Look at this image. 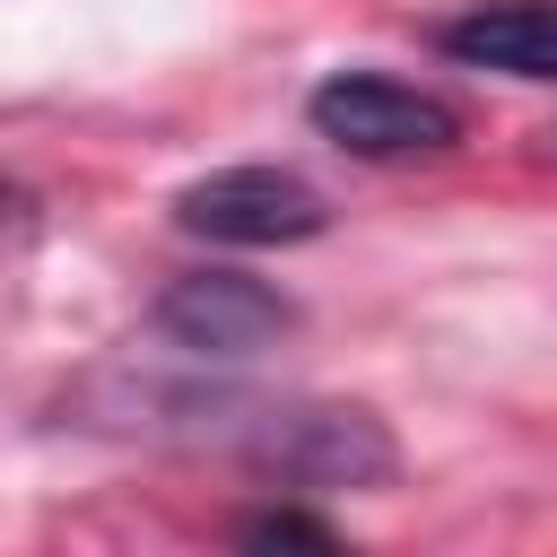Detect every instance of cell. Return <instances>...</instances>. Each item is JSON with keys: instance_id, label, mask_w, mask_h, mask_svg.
I'll use <instances>...</instances> for the list:
<instances>
[{"instance_id": "obj_4", "label": "cell", "mask_w": 557, "mask_h": 557, "mask_svg": "<svg viewBox=\"0 0 557 557\" xmlns=\"http://www.w3.org/2000/svg\"><path fill=\"white\" fill-rule=\"evenodd\" d=\"M444 52L505 78H557V0H487L444 26Z\"/></svg>"}, {"instance_id": "obj_5", "label": "cell", "mask_w": 557, "mask_h": 557, "mask_svg": "<svg viewBox=\"0 0 557 557\" xmlns=\"http://www.w3.org/2000/svg\"><path fill=\"white\" fill-rule=\"evenodd\" d=\"M244 540H322V548H331V531L305 522V513H261V522H244Z\"/></svg>"}, {"instance_id": "obj_2", "label": "cell", "mask_w": 557, "mask_h": 557, "mask_svg": "<svg viewBox=\"0 0 557 557\" xmlns=\"http://www.w3.org/2000/svg\"><path fill=\"white\" fill-rule=\"evenodd\" d=\"M174 218L209 244H305V235L331 226L322 191L278 174V165H218V174L174 191Z\"/></svg>"}, {"instance_id": "obj_1", "label": "cell", "mask_w": 557, "mask_h": 557, "mask_svg": "<svg viewBox=\"0 0 557 557\" xmlns=\"http://www.w3.org/2000/svg\"><path fill=\"white\" fill-rule=\"evenodd\" d=\"M313 131L348 157H426V148H453V104L426 96V87H400L383 70H339L305 96Z\"/></svg>"}, {"instance_id": "obj_3", "label": "cell", "mask_w": 557, "mask_h": 557, "mask_svg": "<svg viewBox=\"0 0 557 557\" xmlns=\"http://www.w3.org/2000/svg\"><path fill=\"white\" fill-rule=\"evenodd\" d=\"M287 296H270L261 278H235V270H191L157 296V331L191 357H252L287 331Z\"/></svg>"}]
</instances>
